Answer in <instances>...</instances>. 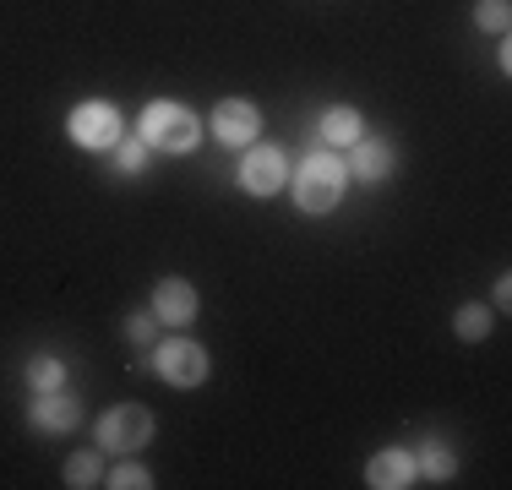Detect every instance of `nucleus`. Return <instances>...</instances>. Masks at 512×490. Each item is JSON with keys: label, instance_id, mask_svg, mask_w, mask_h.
Segmentation results:
<instances>
[{"label": "nucleus", "instance_id": "nucleus-20", "mask_svg": "<svg viewBox=\"0 0 512 490\" xmlns=\"http://www.w3.org/2000/svg\"><path fill=\"white\" fill-rule=\"evenodd\" d=\"M126 338L137 343V349H153V338H158V316H153V311L126 316Z\"/></svg>", "mask_w": 512, "mask_h": 490}, {"label": "nucleus", "instance_id": "nucleus-8", "mask_svg": "<svg viewBox=\"0 0 512 490\" xmlns=\"http://www.w3.org/2000/svg\"><path fill=\"white\" fill-rule=\"evenodd\" d=\"M28 420H33V431H44V436H66V431H77L82 425V403L71 398V392H39L33 398V409H28Z\"/></svg>", "mask_w": 512, "mask_h": 490}, {"label": "nucleus", "instance_id": "nucleus-2", "mask_svg": "<svg viewBox=\"0 0 512 490\" xmlns=\"http://www.w3.org/2000/svg\"><path fill=\"white\" fill-rule=\"evenodd\" d=\"M197 115H191L186 104H169V98H158V104L142 109V142L153 147V153H191L197 147Z\"/></svg>", "mask_w": 512, "mask_h": 490}, {"label": "nucleus", "instance_id": "nucleus-13", "mask_svg": "<svg viewBox=\"0 0 512 490\" xmlns=\"http://www.w3.org/2000/svg\"><path fill=\"white\" fill-rule=\"evenodd\" d=\"M453 469H458V458H453V447H442V441H425L420 452H414V474H425V480H453Z\"/></svg>", "mask_w": 512, "mask_h": 490}, {"label": "nucleus", "instance_id": "nucleus-15", "mask_svg": "<svg viewBox=\"0 0 512 490\" xmlns=\"http://www.w3.org/2000/svg\"><path fill=\"white\" fill-rule=\"evenodd\" d=\"M66 485L71 490L104 485V458H99V452H71V458H66Z\"/></svg>", "mask_w": 512, "mask_h": 490}, {"label": "nucleus", "instance_id": "nucleus-7", "mask_svg": "<svg viewBox=\"0 0 512 490\" xmlns=\"http://www.w3.org/2000/svg\"><path fill=\"white\" fill-rule=\"evenodd\" d=\"M256 131H262V115H256L251 98H224V104L213 109V137L224 147H251Z\"/></svg>", "mask_w": 512, "mask_h": 490}, {"label": "nucleus", "instance_id": "nucleus-12", "mask_svg": "<svg viewBox=\"0 0 512 490\" xmlns=\"http://www.w3.org/2000/svg\"><path fill=\"white\" fill-rule=\"evenodd\" d=\"M322 142L327 147H355L360 142V109H349V104H333L322 115Z\"/></svg>", "mask_w": 512, "mask_h": 490}, {"label": "nucleus", "instance_id": "nucleus-16", "mask_svg": "<svg viewBox=\"0 0 512 490\" xmlns=\"http://www.w3.org/2000/svg\"><path fill=\"white\" fill-rule=\"evenodd\" d=\"M28 382H33V392H55L60 382H66V365H60L55 354H33V360H28Z\"/></svg>", "mask_w": 512, "mask_h": 490}, {"label": "nucleus", "instance_id": "nucleus-18", "mask_svg": "<svg viewBox=\"0 0 512 490\" xmlns=\"http://www.w3.org/2000/svg\"><path fill=\"white\" fill-rule=\"evenodd\" d=\"M109 153H115V164H120V175H142V158H148V142H126V137H120L115 147H109Z\"/></svg>", "mask_w": 512, "mask_h": 490}, {"label": "nucleus", "instance_id": "nucleus-14", "mask_svg": "<svg viewBox=\"0 0 512 490\" xmlns=\"http://www.w3.org/2000/svg\"><path fill=\"white\" fill-rule=\"evenodd\" d=\"M453 333H458L463 343H485V338H491V311H485L480 300L458 305V316H453Z\"/></svg>", "mask_w": 512, "mask_h": 490}, {"label": "nucleus", "instance_id": "nucleus-10", "mask_svg": "<svg viewBox=\"0 0 512 490\" xmlns=\"http://www.w3.org/2000/svg\"><path fill=\"white\" fill-rule=\"evenodd\" d=\"M365 485H371V490H404V485H414V458L404 447H382L371 463H365Z\"/></svg>", "mask_w": 512, "mask_h": 490}, {"label": "nucleus", "instance_id": "nucleus-3", "mask_svg": "<svg viewBox=\"0 0 512 490\" xmlns=\"http://www.w3.org/2000/svg\"><path fill=\"white\" fill-rule=\"evenodd\" d=\"M93 436H99L104 452H115V458H131V452H142V447L153 441V414L142 409V403H115V409L99 414Z\"/></svg>", "mask_w": 512, "mask_h": 490}, {"label": "nucleus", "instance_id": "nucleus-6", "mask_svg": "<svg viewBox=\"0 0 512 490\" xmlns=\"http://www.w3.org/2000/svg\"><path fill=\"white\" fill-rule=\"evenodd\" d=\"M284 180H289L284 153H278L273 142H251L246 164H240V186H246L251 196H273V191H284Z\"/></svg>", "mask_w": 512, "mask_h": 490}, {"label": "nucleus", "instance_id": "nucleus-19", "mask_svg": "<svg viewBox=\"0 0 512 490\" xmlns=\"http://www.w3.org/2000/svg\"><path fill=\"white\" fill-rule=\"evenodd\" d=\"M104 485H115V490H148V485H153V474L142 469V463H131V458H126V463H120V469L109 474Z\"/></svg>", "mask_w": 512, "mask_h": 490}, {"label": "nucleus", "instance_id": "nucleus-1", "mask_svg": "<svg viewBox=\"0 0 512 490\" xmlns=\"http://www.w3.org/2000/svg\"><path fill=\"white\" fill-rule=\"evenodd\" d=\"M344 175L349 169L338 164V153L333 147H322V153H311L306 164L295 169V180H289V186H295V207L300 213H333L338 207V196H344Z\"/></svg>", "mask_w": 512, "mask_h": 490}, {"label": "nucleus", "instance_id": "nucleus-11", "mask_svg": "<svg viewBox=\"0 0 512 490\" xmlns=\"http://www.w3.org/2000/svg\"><path fill=\"white\" fill-rule=\"evenodd\" d=\"M393 164H398L393 142H376V137L355 142V175L360 180H387V175H393Z\"/></svg>", "mask_w": 512, "mask_h": 490}, {"label": "nucleus", "instance_id": "nucleus-5", "mask_svg": "<svg viewBox=\"0 0 512 490\" xmlns=\"http://www.w3.org/2000/svg\"><path fill=\"white\" fill-rule=\"evenodd\" d=\"M66 131H71V142L77 147H88V153H109V147L120 142V115H115V104H77L71 109V120H66Z\"/></svg>", "mask_w": 512, "mask_h": 490}, {"label": "nucleus", "instance_id": "nucleus-17", "mask_svg": "<svg viewBox=\"0 0 512 490\" xmlns=\"http://www.w3.org/2000/svg\"><path fill=\"white\" fill-rule=\"evenodd\" d=\"M474 22H480L485 33H507L512 6H507V0H480V6H474Z\"/></svg>", "mask_w": 512, "mask_h": 490}, {"label": "nucleus", "instance_id": "nucleus-4", "mask_svg": "<svg viewBox=\"0 0 512 490\" xmlns=\"http://www.w3.org/2000/svg\"><path fill=\"white\" fill-rule=\"evenodd\" d=\"M153 371L169 387H202L207 382V349L191 338H164V343H153Z\"/></svg>", "mask_w": 512, "mask_h": 490}, {"label": "nucleus", "instance_id": "nucleus-9", "mask_svg": "<svg viewBox=\"0 0 512 490\" xmlns=\"http://www.w3.org/2000/svg\"><path fill=\"white\" fill-rule=\"evenodd\" d=\"M153 316H158V327H191L197 322V289L186 278H164L153 289Z\"/></svg>", "mask_w": 512, "mask_h": 490}, {"label": "nucleus", "instance_id": "nucleus-21", "mask_svg": "<svg viewBox=\"0 0 512 490\" xmlns=\"http://www.w3.org/2000/svg\"><path fill=\"white\" fill-rule=\"evenodd\" d=\"M491 300H496V305H507V300H512V278H496V289H491Z\"/></svg>", "mask_w": 512, "mask_h": 490}]
</instances>
